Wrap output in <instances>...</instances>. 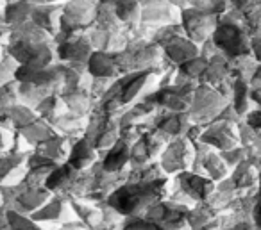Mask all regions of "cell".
I'll return each mask as SVG.
<instances>
[{
	"mask_svg": "<svg viewBox=\"0 0 261 230\" xmlns=\"http://www.w3.org/2000/svg\"><path fill=\"white\" fill-rule=\"evenodd\" d=\"M97 161V148L84 137V139L77 141L75 145H72V150L68 155V164H72L75 169H90Z\"/></svg>",
	"mask_w": 261,
	"mask_h": 230,
	"instance_id": "30bf717a",
	"label": "cell"
},
{
	"mask_svg": "<svg viewBox=\"0 0 261 230\" xmlns=\"http://www.w3.org/2000/svg\"><path fill=\"white\" fill-rule=\"evenodd\" d=\"M257 194L261 196V169H259V173H257Z\"/></svg>",
	"mask_w": 261,
	"mask_h": 230,
	"instance_id": "ffe728a7",
	"label": "cell"
},
{
	"mask_svg": "<svg viewBox=\"0 0 261 230\" xmlns=\"http://www.w3.org/2000/svg\"><path fill=\"white\" fill-rule=\"evenodd\" d=\"M174 186L177 187V189H181L188 198H192L195 204H199V202H207V198L217 189V182H215V180H211L210 177H206V175L192 171V169L175 175Z\"/></svg>",
	"mask_w": 261,
	"mask_h": 230,
	"instance_id": "5b68a950",
	"label": "cell"
},
{
	"mask_svg": "<svg viewBox=\"0 0 261 230\" xmlns=\"http://www.w3.org/2000/svg\"><path fill=\"white\" fill-rule=\"evenodd\" d=\"M54 196L52 191L45 186L22 182L18 186H2V209L4 211H18L22 214H34L40 211L50 198Z\"/></svg>",
	"mask_w": 261,
	"mask_h": 230,
	"instance_id": "7a4b0ae2",
	"label": "cell"
},
{
	"mask_svg": "<svg viewBox=\"0 0 261 230\" xmlns=\"http://www.w3.org/2000/svg\"><path fill=\"white\" fill-rule=\"evenodd\" d=\"M224 230H259V228L254 225L252 219H245V221H238V223H234V225L227 226V228H224Z\"/></svg>",
	"mask_w": 261,
	"mask_h": 230,
	"instance_id": "2e32d148",
	"label": "cell"
},
{
	"mask_svg": "<svg viewBox=\"0 0 261 230\" xmlns=\"http://www.w3.org/2000/svg\"><path fill=\"white\" fill-rule=\"evenodd\" d=\"M218 212L211 207L207 202H199L195 204L186 214V221H188V228H202L204 225L211 223L213 219L218 218Z\"/></svg>",
	"mask_w": 261,
	"mask_h": 230,
	"instance_id": "8fae6325",
	"label": "cell"
},
{
	"mask_svg": "<svg viewBox=\"0 0 261 230\" xmlns=\"http://www.w3.org/2000/svg\"><path fill=\"white\" fill-rule=\"evenodd\" d=\"M90 230H118V228H115V226L106 225V223H100V225H97V226H95V228H90Z\"/></svg>",
	"mask_w": 261,
	"mask_h": 230,
	"instance_id": "d6986e66",
	"label": "cell"
},
{
	"mask_svg": "<svg viewBox=\"0 0 261 230\" xmlns=\"http://www.w3.org/2000/svg\"><path fill=\"white\" fill-rule=\"evenodd\" d=\"M192 207L179 205L172 202L170 198L154 204L152 207L147 209L143 218L150 223L156 230H188V221L186 214Z\"/></svg>",
	"mask_w": 261,
	"mask_h": 230,
	"instance_id": "3957f363",
	"label": "cell"
},
{
	"mask_svg": "<svg viewBox=\"0 0 261 230\" xmlns=\"http://www.w3.org/2000/svg\"><path fill=\"white\" fill-rule=\"evenodd\" d=\"M120 230H156L143 216H130L125 218Z\"/></svg>",
	"mask_w": 261,
	"mask_h": 230,
	"instance_id": "5bb4252c",
	"label": "cell"
},
{
	"mask_svg": "<svg viewBox=\"0 0 261 230\" xmlns=\"http://www.w3.org/2000/svg\"><path fill=\"white\" fill-rule=\"evenodd\" d=\"M200 139L206 145H211V147L218 148V150L227 152V150H231V148H234L236 134L232 132L229 123H220V125L211 127L210 130H206V132L200 136Z\"/></svg>",
	"mask_w": 261,
	"mask_h": 230,
	"instance_id": "9c48e42d",
	"label": "cell"
},
{
	"mask_svg": "<svg viewBox=\"0 0 261 230\" xmlns=\"http://www.w3.org/2000/svg\"><path fill=\"white\" fill-rule=\"evenodd\" d=\"M54 230H88V228H86V225H83V223L79 221V219H72V221H68V223L58 225Z\"/></svg>",
	"mask_w": 261,
	"mask_h": 230,
	"instance_id": "e0dca14e",
	"label": "cell"
},
{
	"mask_svg": "<svg viewBox=\"0 0 261 230\" xmlns=\"http://www.w3.org/2000/svg\"><path fill=\"white\" fill-rule=\"evenodd\" d=\"M185 127H188V114H185V112H170V114L161 116L160 120L156 118V129L167 134L177 136L182 132Z\"/></svg>",
	"mask_w": 261,
	"mask_h": 230,
	"instance_id": "4fadbf2b",
	"label": "cell"
},
{
	"mask_svg": "<svg viewBox=\"0 0 261 230\" xmlns=\"http://www.w3.org/2000/svg\"><path fill=\"white\" fill-rule=\"evenodd\" d=\"M172 187H174L172 177H161L143 182H125L108 198V204L125 218L143 216L149 207L170 196Z\"/></svg>",
	"mask_w": 261,
	"mask_h": 230,
	"instance_id": "6da1fadb",
	"label": "cell"
},
{
	"mask_svg": "<svg viewBox=\"0 0 261 230\" xmlns=\"http://www.w3.org/2000/svg\"><path fill=\"white\" fill-rule=\"evenodd\" d=\"M257 173H259V169L250 161H245L240 166H236V168H232L229 180H231L232 187H234L238 194L249 193V191L257 189Z\"/></svg>",
	"mask_w": 261,
	"mask_h": 230,
	"instance_id": "52a82bcc",
	"label": "cell"
},
{
	"mask_svg": "<svg viewBox=\"0 0 261 230\" xmlns=\"http://www.w3.org/2000/svg\"><path fill=\"white\" fill-rule=\"evenodd\" d=\"M72 211L75 214V219H79L83 225H86V228H95L97 225L102 223V212L100 207L91 202H88L86 198H68Z\"/></svg>",
	"mask_w": 261,
	"mask_h": 230,
	"instance_id": "ba28073f",
	"label": "cell"
},
{
	"mask_svg": "<svg viewBox=\"0 0 261 230\" xmlns=\"http://www.w3.org/2000/svg\"><path fill=\"white\" fill-rule=\"evenodd\" d=\"M247 125L252 127L254 130H261V111H254V112H249L247 116Z\"/></svg>",
	"mask_w": 261,
	"mask_h": 230,
	"instance_id": "9a60e30c",
	"label": "cell"
},
{
	"mask_svg": "<svg viewBox=\"0 0 261 230\" xmlns=\"http://www.w3.org/2000/svg\"><path fill=\"white\" fill-rule=\"evenodd\" d=\"M195 155H193L192 143L188 139H175L165 148L161 154V169L167 177L179 175L182 171H188L193 166Z\"/></svg>",
	"mask_w": 261,
	"mask_h": 230,
	"instance_id": "277c9868",
	"label": "cell"
},
{
	"mask_svg": "<svg viewBox=\"0 0 261 230\" xmlns=\"http://www.w3.org/2000/svg\"><path fill=\"white\" fill-rule=\"evenodd\" d=\"M2 218H6V221H8L11 230H48V228H45V225L34 221L31 216L22 214V212H18V211H11V209H9V211L2 209Z\"/></svg>",
	"mask_w": 261,
	"mask_h": 230,
	"instance_id": "7c38bea8",
	"label": "cell"
},
{
	"mask_svg": "<svg viewBox=\"0 0 261 230\" xmlns=\"http://www.w3.org/2000/svg\"><path fill=\"white\" fill-rule=\"evenodd\" d=\"M252 221H254V225L261 230V196H257V202L252 209Z\"/></svg>",
	"mask_w": 261,
	"mask_h": 230,
	"instance_id": "ac0fdd59",
	"label": "cell"
},
{
	"mask_svg": "<svg viewBox=\"0 0 261 230\" xmlns=\"http://www.w3.org/2000/svg\"><path fill=\"white\" fill-rule=\"evenodd\" d=\"M31 218H33L34 221L41 223V225L58 226V225H63V223H68V221H72V219H75V214H73L68 198L54 194L40 211L31 214Z\"/></svg>",
	"mask_w": 261,
	"mask_h": 230,
	"instance_id": "8992f818",
	"label": "cell"
}]
</instances>
